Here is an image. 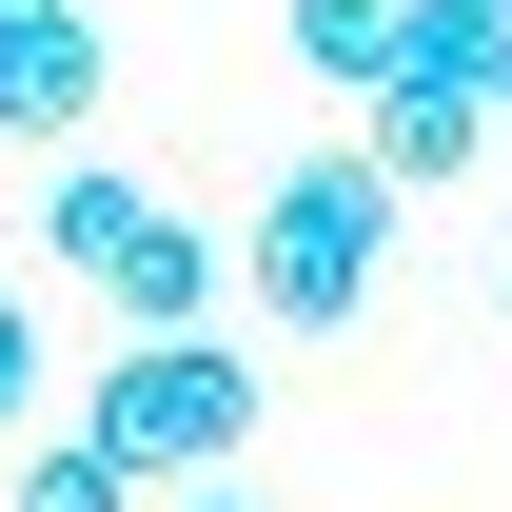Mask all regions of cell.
<instances>
[{
  "instance_id": "6da1fadb",
  "label": "cell",
  "mask_w": 512,
  "mask_h": 512,
  "mask_svg": "<svg viewBox=\"0 0 512 512\" xmlns=\"http://www.w3.org/2000/svg\"><path fill=\"white\" fill-rule=\"evenodd\" d=\"M394 158L375 138H335V158H276L256 178V316L276 335H355L375 316V256H394Z\"/></svg>"
},
{
  "instance_id": "7a4b0ae2",
  "label": "cell",
  "mask_w": 512,
  "mask_h": 512,
  "mask_svg": "<svg viewBox=\"0 0 512 512\" xmlns=\"http://www.w3.org/2000/svg\"><path fill=\"white\" fill-rule=\"evenodd\" d=\"M79 434L138 453V473H237V453H256V355H237V335H119Z\"/></svg>"
},
{
  "instance_id": "3957f363",
  "label": "cell",
  "mask_w": 512,
  "mask_h": 512,
  "mask_svg": "<svg viewBox=\"0 0 512 512\" xmlns=\"http://www.w3.org/2000/svg\"><path fill=\"white\" fill-rule=\"evenodd\" d=\"M99 99H119V40H99V0H79V20H40V40H0V138L79 158V138H99Z\"/></svg>"
},
{
  "instance_id": "277c9868",
  "label": "cell",
  "mask_w": 512,
  "mask_h": 512,
  "mask_svg": "<svg viewBox=\"0 0 512 512\" xmlns=\"http://www.w3.org/2000/svg\"><path fill=\"white\" fill-rule=\"evenodd\" d=\"M355 138L394 158V197H434V178H473L493 99H473V79H375V99H355Z\"/></svg>"
},
{
  "instance_id": "5b68a950",
  "label": "cell",
  "mask_w": 512,
  "mask_h": 512,
  "mask_svg": "<svg viewBox=\"0 0 512 512\" xmlns=\"http://www.w3.org/2000/svg\"><path fill=\"white\" fill-rule=\"evenodd\" d=\"M99 316L119 335H217V237H197V217H138L119 276H99Z\"/></svg>"
},
{
  "instance_id": "8992f818",
  "label": "cell",
  "mask_w": 512,
  "mask_h": 512,
  "mask_svg": "<svg viewBox=\"0 0 512 512\" xmlns=\"http://www.w3.org/2000/svg\"><path fill=\"white\" fill-rule=\"evenodd\" d=\"M138 217H158V197H138V158H60V178H40V237H60L79 276H119Z\"/></svg>"
},
{
  "instance_id": "52a82bcc",
  "label": "cell",
  "mask_w": 512,
  "mask_h": 512,
  "mask_svg": "<svg viewBox=\"0 0 512 512\" xmlns=\"http://www.w3.org/2000/svg\"><path fill=\"white\" fill-rule=\"evenodd\" d=\"M296 60H316V79H355V99H375V79L414 60V0H296Z\"/></svg>"
},
{
  "instance_id": "ba28073f",
  "label": "cell",
  "mask_w": 512,
  "mask_h": 512,
  "mask_svg": "<svg viewBox=\"0 0 512 512\" xmlns=\"http://www.w3.org/2000/svg\"><path fill=\"white\" fill-rule=\"evenodd\" d=\"M0 512H138V453L60 434V453H20V473H0Z\"/></svg>"
},
{
  "instance_id": "9c48e42d",
  "label": "cell",
  "mask_w": 512,
  "mask_h": 512,
  "mask_svg": "<svg viewBox=\"0 0 512 512\" xmlns=\"http://www.w3.org/2000/svg\"><path fill=\"white\" fill-rule=\"evenodd\" d=\"M493 60H512V0H414V60L394 79H473L493 99Z\"/></svg>"
},
{
  "instance_id": "30bf717a",
  "label": "cell",
  "mask_w": 512,
  "mask_h": 512,
  "mask_svg": "<svg viewBox=\"0 0 512 512\" xmlns=\"http://www.w3.org/2000/svg\"><path fill=\"white\" fill-rule=\"evenodd\" d=\"M20 414H40V316L0 296V434H20Z\"/></svg>"
},
{
  "instance_id": "8fae6325",
  "label": "cell",
  "mask_w": 512,
  "mask_h": 512,
  "mask_svg": "<svg viewBox=\"0 0 512 512\" xmlns=\"http://www.w3.org/2000/svg\"><path fill=\"white\" fill-rule=\"evenodd\" d=\"M178 512H276V493H256V473H197V493H178Z\"/></svg>"
},
{
  "instance_id": "7c38bea8",
  "label": "cell",
  "mask_w": 512,
  "mask_h": 512,
  "mask_svg": "<svg viewBox=\"0 0 512 512\" xmlns=\"http://www.w3.org/2000/svg\"><path fill=\"white\" fill-rule=\"evenodd\" d=\"M40 20H79V0H0V40H40Z\"/></svg>"
},
{
  "instance_id": "4fadbf2b",
  "label": "cell",
  "mask_w": 512,
  "mask_h": 512,
  "mask_svg": "<svg viewBox=\"0 0 512 512\" xmlns=\"http://www.w3.org/2000/svg\"><path fill=\"white\" fill-rule=\"evenodd\" d=\"M493 119H512V60H493Z\"/></svg>"
},
{
  "instance_id": "5bb4252c",
  "label": "cell",
  "mask_w": 512,
  "mask_h": 512,
  "mask_svg": "<svg viewBox=\"0 0 512 512\" xmlns=\"http://www.w3.org/2000/svg\"><path fill=\"white\" fill-rule=\"evenodd\" d=\"M493 296H512V256H493Z\"/></svg>"
}]
</instances>
